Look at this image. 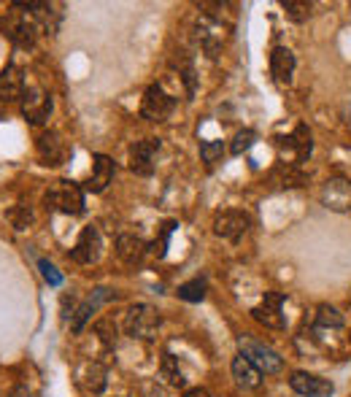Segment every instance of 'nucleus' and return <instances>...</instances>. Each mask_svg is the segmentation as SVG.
I'll list each match as a JSON object with an SVG mask.
<instances>
[{
  "instance_id": "1",
  "label": "nucleus",
  "mask_w": 351,
  "mask_h": 397,
  "mask_svg": "<svg viewBox=\"0 0 351 397\" xmlns=\"http://www.w3.org/2000/svg\"><path fill=\"white\" fill-rule=\"evenodd\" d=\"M238 346H241V354H244L246 360L254 365L260 373H265V376H273V373H281V370H284V360L279 357V351L270 349V346L260 344V341H254L251 335L238 338Z\"/></svg>"
},
{
  "instance_id": "2",
  "label": "nucleus",
  "mask_w": 351,
  "mask_h": 397,
  "mask_svg": "<svg viewBox=\"0 0 351 397\" xmlns=\"http://www.w3.org/2000/svg\"><path fill=\"white\" fill-rule=\"evenodd\" d=\"M159 311L154 306H146V303H135L127 308V316H124V327L133 338H140V341H152L159 330Z\"/></svg>"
},
{
  "instance_id": "3",
  "label": "nucleus",
  "mask_w": 351,
  "mask_h": 397,
  "mask_svg": "<svg viewBox=\"0 0 351 397\" xmlns=\"http://www.w3.org/2000/svg\"><path fill=\"white\" fill-rule=\"evenodd\" d=\"M57 208L62 214H84V187H79L76 181H57L52 192H46V208Z\"/></svg>"
},
{
  "instance_id": "4",
  "label": "nucleus",
  "mask_w": 351,
  "mask_h": 397,
  "mask_svg": "<svg viewBox=\"0 0 351 397\" xmlns=\"http://www.w3.org/2000/svg\"><path fill=\"white\" fill-rule=\"evenodd\" d=\"M173 108H176V100L162 89V86L159 84L146 86L143 100H140V114H143V119L165 122L171 114H173Z\"/></svg>"
},
{
  "instance_id": "5",
  "label": "nucleus",
  "mask_w": 351,
  "mask_h": 397,
  "mask_svg": "<svg viewBox=\"0 0 351 397\" xmlns=\"http://www.w3.org/2000/svg\"><path fill=\"white\" fill-rule=\"evenodd\" d=\"M22 114L30 124H44L52 114V95L41 86H30L22 95Z\"/></svg>"
},
{
  "instance_id": "6",
  "label": "nucleus",
  "mask_w": 351,
  "mask_h": 397,
  "mask_svg": "<svg viewBox=\"0 0 351 397\" xmlns=\"http://www.w3.org/2000/svg\"><path fill=\"white\" fill-rule=\"evenodd\" d=\"M251 227V219L244 211H222L213 219V235L225 238V241H241Z\"/></svg>"
},
{
  "instance_id": "7",
  "label": "nucleus",
  "mask_w": 351,
  "mask_h": 397,
  "mask_svg": "<svg viewBox=\"0 0 351 397\" xmlns=\"http://www.w3.org/2000/svg\"><path fill=\"white\" fill-rule=\"evenodd\" d=\"M159 152L157 138H143L135 141L130 149V171L135 176H152L154 173V157Z\"/></svg>"
},
{
  "instance_id": "8",
  "label": "nucleus",
  "mask_w": 351,
  "mask_h": 397,
  "mask_svg": "<svg viewBox=\"0 0 351 397\" xmlns=\"http://www.w3.org/2000/svg\"><path fill=\"white\" fill-rule=\"evenodd\" d=\"M284 300H286V297H284L281 292H265L263 303L251 308V316H254L260 325H265V327L281 330L284 327V313H281Z\"/></svg>"
},
{
  "instance_id": "9",
  "label": "nucleus",
  "mask_w": 351,
  "mask_h": 397,
  "mask_svg": "<svg viewBox=\"0 0 351 397\" xmlns=\"http://www.w3.org/2000/svg\"><path fill=\"white\" fill-rule=\"evenodd\" d=\"M289 386L303 397H330L335 392L333 381L327 379H319L314 373H305V370H298V373H292V379H289Z\"/></svg>"
},
{
  "instance_id": "10",
  "label": "nucleus",
  "mask_w": 351,
  "mask_h": 397,
  "mask_svg": "<svg viewBox=\"0 0 351 397\" xmlns=\"http://www.w3.org/2000/svg\"><path fill=\"white\" fill-rule=\"evenodd\" d=\"M70 259L79 262V265H92V262L100 259V233L95 227H84L76 246L70 249Z\"/></svg>"
},
{
  "instance_id": "11",
  "label": "nucleus",
  "mask_w": 351,
  "mask_h": 397,
  "mask_svg": "<svg viewBox=\"0 0 351 397\" xmlns=\"http://www.w3.org/2000/svg\"><path fill=\"white\" fill-rule=\"evenodd\" d=\"M322 203L333 211H351V181L338 176L322 187Z\"/></svg>"
},
{
  "instance_id": "12",
  "label": "nucleus",
  "mask_w": 351,
  "mask_h": 397,
  "mask_svg": "<svg viewBox=\"0 0 351 397\" xmlns=\"http://www.w3.org/2000/svg\"><path fill=\"white\" fill-rule=\"evenodd\" d=\"M114 173H117V165L114 160L105 155H95V162H92V173H89L87 184H84V192H103L111 181H114Z\"/></svg>"
},
{
  "instance_id": "13",
  "label": "nucleus",
  "mask_w": 351,
  "mask_h": 397,
  "mask_svg": "<svg viewBox=\"0 0 351 397\" xmlns=\"http://www.w3.org/2000/svg\"><path fill=\"white\" fill-rule=\"evenodd\" d=\"M25 95V76L17 65H6L0 70V100L3 103H11L19 100Z\"/></svg>"
},
{
  "instance_id": "14",
  "label": "nucleus",
  "mask_w": 351,
  "mask_h": 397,
  "mask_svg": "<svg viewBox=\"0 0 351 397\" xmlns=\"http://www.w3.org/2000/svg\"><path fill=\"white\" fill-rule=\"evenodd\" d=\"M76 384H79L87 395H100L105 389V367L98 363L81 365L79 373H76Z\"/></svg>"
},
{
  "instance_id": "15",
  "label": "nucleus",
  "mask_w": 351,
  "mask_h": 397,
  "mask_svg": "<svg viewBox=\"0 0 351 397\" xmlns=\"http://www.w3.org/2000/svg\"><path fill=\"white\" fill-rule=\"evenodd\" d=\"M38 157L44 165H62L65 160V143L60 141L57 133H44L38 138Z\"/></svg>"
},
{
  "instance_id": "16",
  "label": "nucleus",
  "mask_w": 351,
  "mask_h": 397,
  "mask_svg": "<svg viewBox=\"0 0 351 397\" xmlns=\"http://www.w3.org/2000/svg\"><path fill=\"white\" fill-rule=\"evenodd\" d=\"M270 73L276 76V82H292L295 73V54L289 52L286 46H273L270 52Z\"/></svg>"
},
{
  "instance_id": "17",
  "label": "nucleus",
  "mask_w": 351,
  "mask_h": 397,
  "mask_svg": "<svg viewBox=\"0 0 351 397\" xmlns=\"http://www.w3.org/2000/svg\"><path fill=\"white\" fill-rule=\"evenodd\" d=\"M232 379L238 381V386H244V389H257L263 384V373L249 363L244 354H238L232 360Z\"/></svg>"
},
{
  "instance_id": "18",
  "label": "nucleus",
  "mask_w": 351,
  "mask_h": 397,
  "mask_svg": "<svg viewBox=\"0 0 351 397\" xmlns=\"http://www.w3.org/2000/svg\"><path fill=\"white\" fill-rule=\"evenodd\" d=\"M146 252H149V246H146V241L138 238V235H119V238H117V254H119L127 265H138Z\"/></svg>"
},
{
  "instance_id": "19",
  "label": "nucleus",
  "mask_w": 351,
  "mask_h": 397,
  "mask_svg": "<svg viewBox=\"0 0 351 397\" xmlns=\"http://www.w3.org/2000/svg\"><path fill=\"white\" fill-rule=\"evenodd\" d=\"M286 149H289L292 155L298 157V162L308 160V157H311V149H314L311 130H308L305 124H298V127H295V133H292V136L286 138Z\"/></svg>"
},
{
  "instance_id": "20",
  "label": "nucleus",
  "mask_w": 351,
  "mask_h": 397,
  "mask_svg": "<svg viewBox=\"0 0 351 397\" xmlns=\"http://www.w3.org/2000/svg\"><path fill=\"white\" fill-rule=\"evenodd\" d=\"M159 373H162V379L168 381L171 386H184V373H181V367H178L173 354H162V367H159Z\"/></svg>"
},
{
  "instance_id": "21",
  "label": "nucleus",
  "mask_w": 351,
  "mask_h": 397,
  "mask_svg": "<svg viewBox=\"0 0 351 397\" xmlns=\"http://www.w3.org/2000/svg\"><path fill=\"white\" fill-rule=\"evenodd\" d=\"M316 325L319 327H343V313L338 311V308H333V306H319L316 308Z\"/></svg>"
},
{
  "instance_id": "22",
  "label": "nucleus",
  "mask_w": 351,
  "mask_h": 397,
  "mask_svg": "<svg viewBox=\"0 0 351 397\" xmlns=\"http://www.w3.org/2000/svg\"><path fill=\"white\" fill-rule=\"evenodd\" d=\"M178 297L187 300V303H200L206 297V281L203 278H192V281L181 284L178 287Z\"/></svg>"
},
{
  "instance_id": "23",
  "label": "nucleus",
  "mask_w": 351,
  "mask_h": 397,
  "mask_svg": "<svg viewBox=\"0 0 351 397\" xmlns=\"http://www.w3.org/2000/svg\"><path fill=\"white\" fill-rule=\"evenodd\" d=\"M311 3H305V0H284V11H286V17L292 19V22H305V19L311 17Z\"/></svg>"
},
{
  "instance_id": "24",
  "label": "nucleus",
  "mask_w": 351,
  "mask_h": 397,
  "mask_svg": "<svg viewBox=\"0 0 351 397\" xmlns=\"http://www.w3.org/2000/svg\"><path fill=\"white\" fill-rule=\"evenodd\" d=\"M222 155H225V143H222V141H200V160H203L206 165L219 162Z\"/></svg>"
},
{
  "instance_id": "25",
  "label": "nucleus",
  "mask_w": 351,
  "mask_h": 397,
  "mask_svg": "<svg viewBox=\"0 0 351 397\" xmlns=\"http://www.w3.org/2000/svg\"><path fill=\"white\" fill-rule=\"evenodd\" d=\"M254 141H257V133H254V130H241V133L235 136V141H232L230 152H232L235 157H241L244 152H249V149L254 146Z\"/></svg>"
},
{
  "instance_id": "26",
  "label": "nucleus",
  "mask_w": 351,
  "mask_h": 397,
  "mask_svg": "<svg viewBox=\"0 0 351 397\" xmlns=\"http://www.w3.org/2000/svg\"><path fill=\"white\" fill-rule=\"evenodd\" d=\"M95 332L100 335V341H103L105 346L117 344V325H114L111 319H100V322L95 325Z\"/></svg>"
},
{
  "instance_id": "27",
  "label": "nucleus",
  "mask_w": 351,
  "mask_h": 397,
  "mask_svg": "<svg viewBox=\"0 0 351 397\" xmlns=\"http://www.w3.org/2000/svg\"><path fill=\"white\" fill-rule=\"evenodd\" d=\"M38 268H41V276L46 278V284H52V287H60V284H62V276H60V271L54 268L49 259H38Z\"/></svg>"
},
{
  "instance_id": "28",
  "label": "nucleus",
  "mask_w": 351,
  "mask_h": 397,
  "mask_svg": "<svg viewBox=\"0 0 351 397\" xmlns=\"http://www.w3.org/2000/svg\"><path fill=\"white\" fill-rule=\"evenodd\" d=\"M173 227H176V222H168V225L162 227V235H159V241H154V246H152V252H154V257H157V259L165 257V252H168V238H171Z\"/></svg>"
},
{
  "instance_id": "29",
  "label": "nucleus",
  "mask_w": 351,
  "mask_h": 397,
  "mask_svg": "<svg viewBox=\"0 0 351 397\" xmlns=\"http://www.w3.org/2000/svg\"><path fill=\"white\" fill-rule=\"evenodd\" d=\"M184 397H211V395L206 392V389H203V386H194V389H187V392H184Z\"/></svg>"
},
{
  "instance_id": "30",
  "label": "nucleus",
  "mask_w": 351,
  "mask_h": 397,
  "mask_svg": "<svg viewBox=\"0 0 351 397\" xmlns=\"http://www.w3.org/2000/svg\"><path fill=\"white\" fill-rule=\"evenodd\" d=\"M8 397H33V395H30V389H27V386H14Z\"/></svg>"
}]
</instances>
